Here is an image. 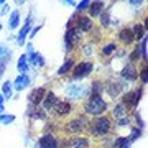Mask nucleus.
I'll use <instances>...</instances> for the list:
<instances>
[{"label": "nucleus", "mask_w": 148, "mask_h": 148, "mask_svg": "<svg viewBox=\"0 0 148 148\" xmlns=\"http://www.w3.org/2000/svg\"><path fill=\"white\" fill-rule=\"evenodd\" d=\"M86 130H87L92 137L104 138L114 130V122H112V119L107 115V114H104V115H101V117H94L92 120H89Z\"/></svg>", "instance_id": "obj_1"}, {"label": "nucleus", "mask_w": 148, "mask_h": 148, "mask_svg": "<svg viewBox=\"0 0 148 148\" xmlns=\"http://www.w3.org/2000/svg\"><path fill=\"white\" fill-rule=\"evenodd\" d=\"M109 109L107 101L102 95H87V99L82 102V114L86 117H101Z\"/></svg>", "instance_id": "obj_2"}, {"label": "nucleus", "mask_w": 148, "mask_h": 148, "mask_svg": "<svg viewBox=\"0 0 148 148\" xmlns=\"http://www.w3.org/2000/svg\"><path fill=\"white\" fill-rule=\"evenodd\" d=\"M77 13H74L68 21V27H66V33H64V48H66V53H71L76 48L81 45V38H82V33L76 28L74 25V20H76Z\"/></svg>", "instance_id": "obj_3"}, {"label": "nucleus", "mask_w": 148, "mask_h": 148, "mask_svg": "<svg viewBox=\"0 0 148 148\" xmlns=\"http://www.w3.org/2000/svg\"><path fill=\"white\" fill-rule=\"evenodd\" d=\"M87 123H89V119L82 114V115L69 119V120L63 125V130L66 133H69L71 137H73V135H81V133L87 128Z\"/></svg>", "instance_id": "obj_4"}, {"label": "nucleus", "mask_w": 148, "mask_h": 148, "mask_svg": "<svg viewBox=\"0 0 148 148\" xmlns=\"http://www.w3.org/2000/svg\"><path fill=\"white\" fill-rule=\"evenodd\" d=\"M94 73V63L89 59L76 63L71 69V81H82Z\"/></svg>", "instance_id": "obj_5"}, {"label": "nucleus", "mask_w": 148, "mask_h": 148, "mask_svg": "<svg viewBox=\"0 0 148 148\" xmlns=\"http://www.w3.org/2000/svg\"><path fill=\"white\" fill-rule=\"evenodd\" d=\"M125 87H127V82H123L122 79L110 77L109 81H104V92H106L110 99L120 97V95L125 92Z\"/></svg>", "instance_id": "obj_6"}, {"label": "nucleus", "mask_w": 148, "mask_h": 148, "mask_svg": "<svg viewBox=\"0 0 148 148\" xmlns=\"http://www.w3.org/2000/svg\"><path fill=\"white\" fill-rule=\"evenodd\" d=\"M64 95L71 101H79L82 97H87V87L84 84H68L64 87Z\"/></svg>", "instance_id": "obj_7"}, {"label": "nucleus", "mask_w": 148, "mask_h": 148, "mask_svg": "<svg viewBox=\"0 0 148 148\" xmlns=\"http://www.w3.org/2000/svg\"><path fill=\"white\" fill-rule=\"evenodd\" d=\"M59 140L53 132H45L35 143V148H59Z\"/></svg>", "instance_id": "obj_8"}, {"label": "nucleus", "mask_w": 148, "mask_h": 148, "mask_svg": "<svg viewBox=\"0 0 148 148\" xmlns=\"http://www.w3.org/2000/svg\"><path fill=\"white\" fill-rule=\"evenodd\" d=\"M74 25H76V28H77L82 35H84V33L94 32V20H92L89 15H84V13H77L76 20H74Z\"/></svg>", "instance_id": "obj_9"}, {"label": "nucleus", "mask_w": 148, "mask_h": 148, "mask_svg": "<svg viewBox=\"0 0 148 148\" xmlns=\"http://www.w3.org/2000/svg\"><path fill=\"white\" fill-rule=\"evenodd\" d=\"M32 23H33V13L30 12L27 16V20H25V25L20 28V32H18V35H16V45L18 46H25L27 45V38L28 35H30V30H32Z\"/></svg>", "instance_id": "obj_10"}, {"label": "nucleus", "mask_w": 148, "mask_h": 148, "mask_svg": "<svg viewBox=\"0 0 148 148\" xmlns=\"http://www.w3.org/2000/svg\"><path fill=\"white\" fill-rule=\"evenodd\" d=\"M120 79L123 82H133L138 79V68L137 64L133 63H127L123 68L120 69Z\"/></svg>", "instance_id": "obj_11"}, {"label": "nucleus", "mask_w": 148, "mask_h": 148, "mask_svg": "<svg viewBox=\"0 0 148 148\" xmlns=\"http://www.w3.org/2000/svg\"><path fill=\"white\" fill-rule=\"evenodd\" d=\"M73 110H74V106L71 104V102L69 101H61V99H59V102L54 106V109L51 112L54 114L56 119H64V117H68Z\"/></svg>", "instance_id": "obj_12"}, {"label": "nucleus", "mask_w": 148, "mask_h": 148, "mask_svg": "<svg viewBox=\"0 0 148 148\" xmlns=\"http://www.w3.org/2000/svg\"><path fill=\"white\" fill-rule=\"evenodd\" d=\"M117 40L120 43L122 46L128 48L135 41V38H133V33H132V27H122L119 32H117Z\"/></svg>", "instance_id": "obj_13"}, {"label": "nucleus", "mask_w": 148, "mask_h": 148, "mask_svg": "<svg viewBox=\"0 0 148 148\" xmlns=\"http://www.w3.org/2000/svg\"><path fill=\"white\" fill-rule=\"evenodd\" d=\"M59 102V97L56 94H54L53 90H46V94H45V97H43L41 104H40V107H41L43 110L46 112H51L54 109V106Z\"/></svg>", "instance_id": "obj_14"}, {"label": "nucleus", "mask_w": 148, "mask_h": 148, "mask_svg": "<svg viewBox=\"0 0 148 148\" xmlns=\"http://www.w3.org/2000/svg\"><path fill=\"white\" fill-rule=\"evenodd\" d=\"M46 90H48L46 87H35V89L28 94V102H30V106L40 107L43 97H45V94H46Z\"/></svg>", "instance_id": "obj_15"}, {"label": "nucleus", "mask_w": 148, "mask_h": 148, "mask_svg": "<svg viewBox=\"0 0 148 148\" xmlns=\"http://www.w3.org/2000/svg\"><path fill=\"white\" fill-rule=\"evenodd\" d=\"M117 49H119L117 41L109 40V41H106V43H102L101 45V48H99V54H101L102 58H110L112 54L117 53Z\"/></svg>", "instance_id": "obj_16"}, {"label": "nucleus", "mask_w": 148, "mask_h": 148, "mask_svg": "<svg viewBox=\"0 0 148 148\" xmlns=\"http://www.w3.org/2000/svg\"><path fill=\"white\" fill-rule=\"evenodd\" d=\"M28 56V63H30V68H35V69H41L46 66V59L40 51H33L32 54H27Z\"/></svg>", "instance_id": "obj_17"}, {"label": "nucleus", "mask_w": 148, "mask_h": 148, "mask_svg": "<svg viewBox=\"0 0 148 148\" xmlns=\"http://www.w3.org/2000/svg\"><path fill=\"white\" fill-rule=\"evenodd\" d=\"M30 82H32V77L28 76V74H18L15 79L12 81V84H13V89L18 90V92H21V90H25L30 86Z\"/></svg>", "instance_id": "obj_18"}, {"label": "nucleus", "mask_w": 148, "mask_h": 148, "mask_svg": "<svg viewBox=\"0 0 148 148\" xmlns=\"http://www.w3.org/2000/svg\"><path fill=\"white\" fill-rule=\"evenodd\" d=\"M89 16L94 20V18H99L101 13L106 10V2H101V0H90V5H89Z\"/></svg>", "instance_id": "obj_19"}, {"label": "nucleus", "mask_w": 148, "mask_h": 148, "mask_svg": "<svg viewBox=\"0 0 148 148\" xmlns=\"http://www.w3.org/2000/svg\"><path fill=\"white\" fill-rule=\"evenodd\" d=\"M74 64H76V59H74L73 56H68V58L64 59V63L58 68L56 76H58V77H64V76H68V74L71 73V69H73Z\"/></svg>", "instance_id": "obj_20"}, {"label": "nucleus", "mask_w": 148, "mask_h": 148, "mask_svg": "<svg viewBox=\"0 0 148 148\" xmlns=\"http://www.w3.org/2000/svg\"><path fill=\"white\" fill-rule=\"evenodd\" d=\"M102 94H104V81L94 79L87 87V95H102Z\"/></svg>", "instance_id": "obj_21"}, {"label": "nucleus", "mask_w": 148, "mask_h": 148, "mask_svg": "<svg viewBox=\"0 0 148 148\" xmlns=\"http://www.w3.org/2000/svg\"><path fill=\"white\" fill-rule=\"evenodd\" d=\"M20 21H21V13H20V10H13L10 15H8V23H7L8 30H10V32L16 30V28L20 27Z\"/></svg>", "instance_id": "obj_22"}, {"label": "nucleus", "mask_w": 148, "mask_h": 148, "mask_svg": "<svg viewBox=\"0 0 148 148\" xmlns=\"http://www.w3.org/2000/svg\"><path fill=\"white\" fill-rule=\"evenodd\" d=\"M27 115L30 117L32 120H46V112L43 110L41 107H33V106H30V107H28Z\"/></svg>", "instance_id": "obj_23"}, {"label": "nucleus", "mask_w": 148, "mask_h": 148, "mask_svg": "<svg viewBox=\"0 0 148 148\" xmlns=\"http://www.w3.org/2000/svg\"><path fill=\"white\" fill-rule=\"evenodd\" d=\"M16 69H18V73H20V74H28V73H30V63H28V56L25 53L18 56Z\"/></svg>", "instance_id": "obj_24"}, {"label": "nucleus", "mask_w": 148, "mask_h": 148, "mask_svg": "<svg viewBox=\"0 0 148 148\" xmlns=\"http://www.w3.org/2000/svg\"><path fill=\"white\" fill-rule=\"evenodd\" d=\"M0 89H2V92H0V94L3 95V99H5V101H10L12 97H13V92H15V89H13V84H12L10 79L3 81V84L0 86Z\"/></svg>", "instance_id": "obj_25"}, {"label": "nucleus", "mask_w": 148, "mask_h": 148, "mask_svg": "<svg viewBox=\"0 0 148 148\" xmlns=\"http://www.w3.org/2000/svg\"><path fill=\"white\" fill-rule=\"evenodd\" d=\"M127 115H130V112L122 106L120 102H117L115 106L112 107V117H114L115 120H117V119H122V117H127Z\"/></svg>", "instance_id": "obj_26"}, {"label": "nucleus", "mask_w": 148, "mask_h": 148, "mask_svg": "<svg viewBox=\"0 0 148 148\" xmlns=\"http://www.w3.org/2000/svg\"><path fill=\"white\" fill-rule=\"evenodd\" d=\"M130 145H132L130 138L123 137V135L115 137V138H114V142H112V148H130Z\"/></svg>", "instance_id": "obj_27"}, {"label": "nucleus", "mask_w": 148, "mask_h": 148, "mask_svg": "<svg viewBox=\"0 0 148 148\" xmlns=\"http://www.w3.org/2000/svg\"><path fill=\"white\" fill-rule=\"evenodd\" d=\"M10 59H12V49H7L5 54L0 58V79L3 77V74H5V71H7V66H8V63H10Z\"/></svg>", "instance_id": "obj_28"}, {"label": "nucleus", "mask_w": 148, "mask_h": 148, "mask_svg": "<svg viewBox=\"0 0 148 148\" xmlns=\"http://www.w3.org/2000/svg\"><path fill=\"white\" fill-rule=\"evenodd\" d=\"M110 21H112V15H110V7H106V10L101 13L99 16V23H101L102 28H109L110 27Z\"/></svg>", "instance_id": "obj_29"}, {"label": "nucleus", "mask_w": 148, "mask_h": 148, "mask_svg": "<svg viewBox=\"0 0 148 148\" xmlns=\"http://www.w3.org/2000/svg\"><path fill=\"white\" fill-rule=\"evenodd\" d=\"M132 33H133L135 41H140L143 36H147V28L143 27L142 23H135V25L132 27Z\"/></svg>", "instance_id": "obj_30"}, {"label": "nucleus", "mask_w": 148, "mask_h": 148, "mask_svg": "<svg viewBox=\"0 0 148 148\" xmlns=\"http://www.w3.org/2000/svg\"><path fill=\"white\" fill-rule=\"evenodd\" d=\"M130 127H132V117L130 115L122 117V119H117L115 125H114V128H128V130H130Z\"/></svg>", "instance_id": "obj_31"}, {"label": "nucleus", "mask_w": 148, "mask_h": 148, "mask_svg": "<svg viewBox=\"0 0 148 148\" xmlns=\"http://www.w3.org/2000/svg\"><path fill=\"white\" fill-rule=\"evenodd\" d=\"M143 86H138L137 89L133 90V110H137V107L138 104H140V101H142V97H143Z\"/></svg>", "instance_id": "obj_32"}, {"label": "nucleus", "mask_w": 148, "mask_h": 148, "mask_svg": "<svg viewBox=\"0 0 148 148\" xmlns=\"http://www.w3.org/2000/svg\"><path fill=\"white\" fill-rule=\"evenodd\" d=\"M81 53H82V56H86V58H90L92 54H94V46H92V43H84V45H81Z\"/></svg>", "instance_id": "obj_33"}, {"label": "nucleus", "mask_w": 148, "mask_h": 148, "mask_svg": "<svg viewBox=\"0 0 148 148\" xmlns=\"http://www.w3.org/2000/svg\"><path fill=\"white\" fill-rule=\"evenodd\" d=\"M16 120V117L13 114H0V123L2 125H10Z\"/></svg>", "instance_id": "obj_34"}, {"label": "nucleus", "mask_w": 148, "mask_h": 148, "mask_svg": "<svg viewBox=\"0 0 148 148\" xmlns=\"http://www.w3.org/2000/svg\"><path fill=\"white\" fill-rule=\"evenodd\" d=\"M142 133H143V130H140V128H137V127H130V135H128V138H130V142H135V140H138V138H142Z\"/></svg>", "instance_id": "obj_35"}, {"label": "nucleus", "mask_w": 148, "mask_h": 148, "mask_svg": "<svg viewBox=\"0 0 148 148\" xmlns=\"http://www.w3.org/2000/svg\"><path fill=\"white\" fill-rule=\"evenodd\" d=\"M90 5V0H82V2H77L76 3V13H82L84 10H87Z\"/></svg>", "instance_id": "obj_36"}, {"label": "nucleus", "mask_w": 148, "mask_h": 148, "mask_svg": "<svg viewBox=\"0 0 148 148\" xmlns=\"http://www.w3.org/2000/svg\"><path fill=\"white\" fill-rule=\"evenodd\" d=\"M147 73H148V68H147V64H143L142 68L138 69V77L142 79V84L145 86L148 82V77H147Z\"/></svg>", "instance_id": "obj_37"}, {"label": "nucleus", "mask_w": 148, "mask_h": 148, "mask_svg": "<svg viewBox=\"0 0 148 148\" xmlns=\"http://www.w3.org/2000/svg\"><path fill=\"white\" fill-rule=\"evenodd\" d=\"M41 28H43V25H36V27H32V30H30V35H28V38H30V40H33V38L36 36V33L40 32Z\"/></svg>", "instance_id": "obj_38"}, {"label": "nucleus", "mask_w": 148, "mask_h": 148, "mask_svg": "<svg viewBox=\"0 0 148 148\" xmlns=\"http://www.w3.org/2000/svg\"><path fill=\"white\" fill-rule=\"evenodd\" d=\"M0 114H5V99L0 94Z\"/></svg>", "instance_id": "obj_39"}, {"label": "nucleus", "mask_w": 148, "mask_h": 148, "mask_svg": "<svg viewBox=\"0 0 148 148\" xmlns=\"http://www.w3.org/2000/svg\"><path fill=\"white\" fill-rule=\"evenodd\" d=\"M25 46H27V53H25V54H32L33 51H35V48H33V45H32V43H27Z\"/></svg>", "instance_id": "obj_40"}, {"label": "nucleus", "mask_w": 148, "mask_h": 148, "mask_svg": "<svg viewBox=\"0 0 148 148\" xmlns=\"http://www.w3.org/2000/svg\"><path fill=\"white\" fill-rule=\"evenodd\" d=\"M128 5L138 7V5H143V2H142V0H130V2H128Z\"/></svg>", "instance_id": "obj_41"}, {"label": "nucleus", "mask_w": 148, "mask_h": 148, "mask_svg": "<svg viewBox=\"0 0 148 148\" xmlns=\"http://www.w3.org/2000/svg\"><path fill=\"white\" fill-rule=\"evenodd\" d=\"M8 8H10V7H8V3H5V5H2V10H0V15H3V13H7V12H8Z\"/></svg>", "instance_id": "obj_42"}, {"label": "nucleus", "mask_w": 148, "mask_h": 148, "mask_svg": "<svg viewBox=\"0 0 148 148\" xmlns=\"http://www.w3.org/2000/svg\"><path fill=\"white\" fill-rule=\"evenodd\" d=\"M5 51H7V46H5V45H2V43H0V58H2L3 54H5Z\"/></svg>", "instance_id": "obj_43"}, {"label": "nucleus", "mask_w": 148, "mask_h": 148, "mask_svg": "<svg viewBox=\"0 0 148 148\" xmlns=\"http://www.w3.org/2000/svg\"><path fill=\"white\" fill-rule=\"evenodd\" d=\"M5 3H7L5 0H0V5H5Z\"/></svg>", "instance_id": "obj_44"}, {"label": "nucleus", "mask_w": 148, "mask_h": 148, "mask_svg": "<svg viewBox=\"0 0 148 148\" xmlns=\"http://www.w3.org/2000/svg\"><path fill=\"white\" fill-rule=\"evenodd\" d=\"M0 30H2V23H0Z\"/></svg>", "instance_id": "obj_45"}]
</instances>
